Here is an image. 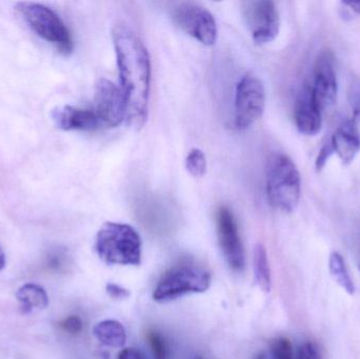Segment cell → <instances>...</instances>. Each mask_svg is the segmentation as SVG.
Listing matches in <instances>:
<instances>
[{
  "label": "cell",
  "mask_w": 360,
  "mask_h": 359,
  "mask_svg": "<svg viewBox=\"0 0 360 359\" xmlns=\"http://www.w3.org/2000/svg\"><path fill=\"white\" fill-rule=\"evenodd\" d=\"M120 84L126 101V122L140 130L148 120L151 92V58L140 36L126 25L112 31Z\"/></svg>",
  "instance_id": "6da1fadb"
},
{
  "label": "cell",
  "mask_w": 360,
  "mask_h": 359,
  "mask_svg": "<svg viewBox=\"0 0 360 359\" xmlns=\"http://www.w3.org/2000/svg\"><path fill=\"white\" fill-rule=\"evenodd\" d=\"M265 193L271 206L293 212L301 196V177L296 164L283 153H273L265 166Z\"/></svg>",
  "instance_id": "7a4b0ae2"
},
{
  "label": "cell",
  "mask_w": 360,
  "mask_h": 359,
  "mask_svg": "<svg viewBox=\"0 0 360 359\" xmlns=\"http://www.w3.org/2000/svg\"><path fill=\"white\" fill-rule=\"evenodd\" d=\"M95 251L104 264L140 266L142 242L132 226L108 222L102 224L95 238Z\"/></svg>",
  "instance_id": "3957f363"
},
{
  "label": "cell",
  "mask_w": 360,
  "mask_h": 359,
  "mask_svg": "<svg viewBox=\"0 0 360 359\" xmlns=\"http://www.w3.org/2000/svg\"><path fill=\"white\" fill-rule=\"evenodd\" d=\"M17 10L29 27L46 41L55 46L62 55L73 52V38L64 20L47 6L37 3H17Z\"/></svg>",
  "instance_id": "277c9868"
},
{
  "label": "cell",
  "mask_w": 360,
  "mask_h": 359,
  "mask_svg": "<svg viewBox=\"0 0 360 359\" xmlns=\"http://www.w3.org/2000/svg\"><path fill=\"white\" fill-rule=\"evenodd\" d=\"M211 274L194 264H182L164 273L155 288L153 298L157 302H168L191 293H204L210 288Z\"/></svg>",
  "instance_id": "5b68a950"
},
{
  "label": "cell",
  "mask_w": 360,
  "mask_h": 359,
  "mask_svg": "<svg viewBox=\"0 0 360 359\" xmlns=\"http://www.w3.org/2000/svg\"><path fill=\"white\" fill-rule=\"evenodd\" d=\"M265 108L263 81L253 74H245L235 90L234 124L238 131L249 129L260 119Z\"/></svg>",
  "instance_id": "8992f818"
},
{
  "label": "cell",
  "mask_w": 360,
  "mask_h": 359,
  "mask_svg": "<svg viewBox=\"0 0 360 359\" xmlns=\"http://www.w3.org/2000/svg\"><path fill=\"white\" fill-rule=\"evenodd\" d=\"M172 18L182 31L202 45H215L218 28L214 16L206 8L193 3H180L173 10Z\"/></svg>",
  "instance_id": "52a82bcc"
},
{
  "label": "cell",
  "mask_w": 360,
  "mask_h": 359,
  "mask_svg": "<svg viewBox=\"0 0 360 359\" xmlns=\"http://www.w3.org/2000/svg\"><path fill=\"white\" fill-rule=\"evenodd\" d=\"M243 13L251 36L257 45L269 43L278 35L281 17L273 1H245L243 3Z\"/></svg>",
  "instance_id": "ba28073f"
},
{
  "label": "cell",
  "mask_w": 360,
  "mask_h": 359,
  "mask_svg": "<svg viewBox=\"0 0 360 359\" xmlns=\"http://www.w3.org/2000/svg\"><path fill=\"white\" fill-rule=\"evenodd\" d=\"M217 237L225 260L237 272L245 269V258L238 226L232 211L226 206H219L216 212Z\"/></svg>",
  "instance_id": "9c48e42d"
},
{
  "label": "cell",
  "mask_w": 360,
  "mask_h": 359,
  "mask_svg": "<svg viewBox=\"0 0 360 359\" xmlns=\"http://www.w3.org/2000/svg\"><path fill=\"white\" fill-rule=\"evenodd\" d=\"M94 112L104 126L115 128L126 118V101L122 89L111 80L102 78L95 86Z\"/></svg>",
  "instance_id": "30bf717a"
},
{
  "label": "cell",
  "mask_w": 360,
  "mask_h": 359,
  "mask_svg": "<svg viewBox=\"0 0 360 359\" xmlns=\"http://www.w3.org/2000/svg\"><path fill=\"white\" fill-rule=\"evenodd\" d=\"M311 91L314 101L321 111L335 104L339 93V82L331 52H323L317 58Z\"/></svg>",
  "instance_id": "8fae6325"
},
{
  "label": "cell",
  "mask_w": 360,
  "mask_h": 359,
  "mask_svg": "<svg viewBox=\"0 0 360 359\" xmlns=\"http://www.w3.org/2000/svg\"><path fill=\"white\" fill-rule=\"evenodd\" d=\"M52 119L58 129L64 131H95L102 126L93 110L62 106L52 111Z\"/></svg>",
  "instance_id": "7c38bea8"
},
{
  "label": "cell",
  "mask_w": 360,
  "mask_h": 359,
  "mask_svg": "<svg viewBox=\"0 0 360 359\" xmlns=\"http://www.w3.org/2000/svg\"><path fill=\"white\" fill-rule=\"evenodd\" d=\"M295 122L301 133L315 136L323 128V111L317 107L312 96L311 86L305 84L295 106Z\"/></svg>",
  "instance_id": "4fadbf2b"
},
{
  "label": "cell",
  "mask_w": 360,
  "mask_h": 359,
  "mask_svg": "<svg viewBox=\"0 0 360 359\" xmlns=\"http://www.w3.org/2000/svg\"><path fill=\"white\" fill-rule=\"evenodd\" d=\"M331 142L341 162L350 164L360 152V130L352 120H348L336 130Z\"/></svg>",
  "instance_id": "5bb4252c"
},
{
  "label": "cell",
  "mask_w": 360,
  "mask_h": 359,
  "mask_svg": "<svg viewBox=\"0 0 360 359\" xmlns=\"http://www.w3.org/2000/svg\"><path fill=\"white\" fill-rule=\"evenodd\" d=\"M16 298L19 302L20 312L22 314L38 312L49 306V296L46 289L32 282L22 284L16 292Z\"/></svg>",
  "instance_id": "9a60e30c"
},
{
  "label": "cell",
  "mask_w": 360,
  "mask_h": 359,
  "mask_svg": "<svg viewBox=\"0 0 360 359\" xmlns=\"http://www.w3.org/2000/svg\"><path fill=\"white\" fill-rule=\"evenodd\" d=\"M94 336L104 346L120 349L126 345V332L117 320H108L98 322L93 329Z\"/></svg>",
  "instance_id": "2e32d148"
},
{
  "label": "cell",
  "mask_w": 360,
  "mask_h": 359,
  "mask_svg": "<svg viewBox=\"0 0 360 359\" xmlns=\"http://www.w3.org/2000/svg\"><path fill=\"white\" fill-rule=\"evenodd\" d=\"M253 268H254L255 280L263 292L269 293L272 288V275L269 268L267 250L263 244L255 246L253 255Z\"/></svg>",
  "instance_id": "e0dca14e"
},
{
  "label": "cell",
  "mask_w": 360,
  "mask_h": 359,
  "mask_svg": "<svg viewBox=\"0 0 360 359\" xmlns=\"http://www.w3.org/2000/svg\"><path fill=\"white\" fill-rule=\"evenodd\" d=\"M329 271L336 284H339L348 294L354 295L356 291L355 284L348 272L343 256L339 252H333L330 255Z\"/></svg>",
  "instance_id": "ac0fdd59"
},
{
  "label": "cell",
  "mask_w": 360,
  "mask_h": 359,
  "mask_svg": "<svg viewBox=\"0 0 360 359\" xmlns=\"http://www.w3.org/2000/svg\"><path fill=\"white\" fill-rule=\"evenodd\" d=\"M186 168L193 177L200 178L207 172V157L199 148H193L186 158Z\"/></svg>",
  "instance_id": "d6986e66"
},
{
  "label": "cell",
  "mask_w": 360,
  "mask_h": 359,
  "mask_svg": "<svg viewBox=\"0 0 360 359\" xmlns=\"http://www.w3.org/2000/svg\"><path fill=\"white\" fill-rule=\"evenodd\" d=\"M148 340L154 359H169L168 346L160 333L151 331L148 334Z\"/></svg>",
  "instance_id": "ffe728a7"
},
{
  "label": "cell",
  "mask_w": 360,
  "mask_h": 359,
  "mask_svg": "<svg viewBox=\"0 0 360 359\" xmlns=\"http://www.w3.org/2000/svg\"><path fill=\"white\" fill-rule=\"evenodd\" d=\"M272 359H294L291 342L285 337H279L272 340L269 346Z\"/></svg>",
  "instance_id": "44dd1931"
},
{
  "label": "cell",
  "mask_w": 360,
  "mask_h": 359,
  "mask_svg": "<svg viewBox=\"0 0 360 359\" xmlns=\"http://www.w3.org/2000/svg\"><path fill=\"white\" fill-rule=\"evenodd\" d=\"M333 153H335V152H334L331 142H325V144L321 146V151H319V155H317L316 157V162H315V168H316L317 172L321 171V170L325 168L328 160L330 159V157H331Z\"/></svg>",
  "instance_id": "7402d4cb"
},
{
  "label": "cell",
  "mask_w": 360,
  "mask_h": 359,
  "mask_svg": "<svg viewBox=\"0 0 360 359\" xmlns=\"http://www.w3.org/2000/svg\"><path fill=\"white\" fill-rule=\"evenodd\" d=\"M296 359H321V353H319L316 345H314L311 342H305L299 348Z\"/></svg>",
  "instance_id": "603a6c76"
},
{
  "label": "cell",
  "mask_w": 360,
  "mask_h": 359,
  "mask_svg": "<svg viewBox=\"0 0 360 359\" xmlns=\"http://www.w3.org/2000/svg\"><path fill=\"white\" fill-rule=\"evenodd\" d=\"M61 328L70 334H78L82 332L84 324H82V318L72 315L61 322Z\"/></svg>",
  "instance_id": "cb8c5ba5"
},
{
  "label": "cell",
  "mask_w": 360,
  "mask_h": 359,
  "mask_svg": "<svg viewBox=\"0 0 360 359\" xmlns=\"http://www.w3.org/2000/svg\"><path fill=\"white\" fill-rule=\"evenodd\" d=\"M106 293L110 295V298H114V300H126L130 296V291L128 289L124 288L120 284H113V282L106 284Z\"/></svg>",
  "instance_id": "d4e9b609"
},
{
  "label": "cell",
  "mask_w": 360,
  "mask_h": 359,
  "mask_svg": "<svg viewBox=\"0 0 360 359\" xmlns=\"http://www.w3.org/2000/svg\"><path fill=\"white\" fill-rule=\"evenodd\" d=\"M118 359H146L142 351L134 348L124 349L120 353Z\"/></svg>",
  "instance_id": "484cf974"
},
{
  "label": "cell",
  "mask_w": 360,
  "mask_h": 359,
  "mask_svg": "<svg viewBox=\"0 0 360 359\" xmlns=\"http://www.w3.org/2000/svg\"><path fill=\"white\" fill-rule=\"evenodd\" d=\"M352 122H353L354 124L360 130V96L357 98V100H356L355 104H354L353 118H352Z\"/></svg>",
  "instance_id": "4316f807"
},
{
  "label": "cell",
  "mask_w": 360,
  "mask_h": 359,
  "mask_svg": "<svg viewBox=\"0 0 360 359\" xmlns=\"http://www.w3.org/2000/svg\"><path fill=\"white\" fill-rule=\"evenodd\" d=\"M343 5L349 7L352 11L355 12L356 14H360V0L357 1H343Z\"/></svg>",
  "instance_id": "83f0119b"
},
{
  "label": "cell",
  "mask_w": 360,
  "mask_h": 359,
  "mask_svg": "<svg viewBox=\"0 0 360 359\" xmlns=\"http://www.w3.org/2000/svg\"><path fill=\"white\" fill-rule=\"evenodd\" d=\"M6 266V255L3 249L0 246V271L3 270Z\"/></svg>",
  "instance_id": "f1b7e54d"
},
{
  "label": "cell",
  "mask_w": 360,
  "mask_h": 359,
  "mask_svg": "<svg viewBox=\"0 0 360 359\" xmlns=\"http://www.w3.org/2000/svg\"><path fill=\"white\" fill-rule=\"evenodd\" d=\"M194 359H205V358H204V357H202V356H199V355H197V356L195 357Z\"/></svg>",
  "instance_id": "f546056e"
},
{
  "label": "cell",
  "mask_w": 360,
  "mask_h": 359,
  "mask_svg": "<svg viewBox=\"0 0 360 359\" xmlns=\"http://www.w3.org/2000/svg\"><path fill=\"white\" fill-rule=\"evenodd\" d=\"M358 269H359V272H360V258H359V262H358Z\"/></svg>",
  "instance_id": "4dcf8cb0"
}]
</instances>
